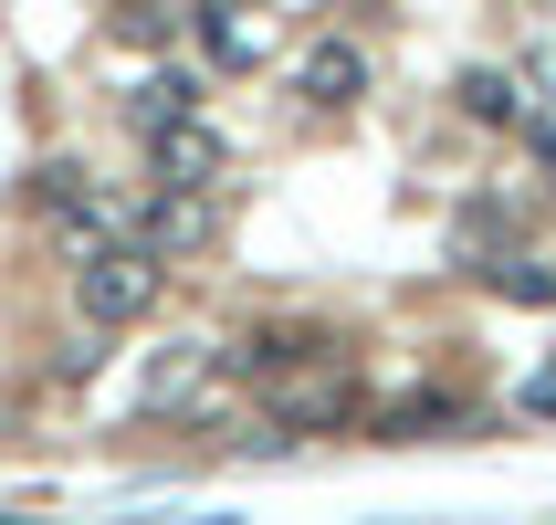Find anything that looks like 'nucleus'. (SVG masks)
Instances as JSON below:
<instances>
[{
  "label": "nucleus",
  "instance_id": "obj_13",
  "mask_svg": "<svg viewBox=\"0 0 556 525\" xmlns=\"http://www.w3.org/2000/svg\"><path fill=\"white\" fill-rule=\"evenodd\" d=\"M526 410H535V421H556V368H535V378H526Z\"/></svg>",
  "mask_w": 556,
  "mask_h": 525
},
{
  "label": "nucleus",
  "instance_id": "obj_12",
  "mask_svg": "<svg viewBox=\"0 0 556 525\" xmlns=\"http://www.w3.org/2000/svg\"><path fill=\"white\" fill-rule=\"evenodd\" d=\"M515 126H526V137H535V158H546V168H556V105H526V116H515Z\"/></svg>",
  "mask_w": 556,
  "mask_h": 525
},
{
  "label": "nucleus",
  "instance_id": "obj_9",
  "mask_svg": "<svg viewBox=\"0 0 556 525\" xmlns=\"http://www.w3.org/2000/svg\"><path fill=\"white\" fill-rule=\"evenodd\" d=\"M483 274H494V295H515V305H556V274L535 263V252H515V242L483 252Z\"/></svg>",
  "mask_w": 556,
  "mask_h": 525
},
{
  "label": "nucleus",
  "instance_id": "obj_8",
  "mask_svg": "<svg viewBox=\"0 0 556 525\" xmlns=\"http://www.w3.org/2000/svg\"><path fill=\"white\" fill-rule=\"evenodd\" d=\"M452 105H463L472 126H515V116H526V95H515V74H504V63H463Z\"/></svg>",
  "mask_w": 556,
  "mask_h": 525
},
{
  "label": "nucleus",
  "instance_id": "obj_6",
  "mask_svg": "<svg viewBox=\"0 0 556 525\" xmlns=\"http://www.w3.org/2000/svg\"><path fill=\"white\" fill-rule=\"evenodd\" d=\"M315 358H337V347L315 337V326H263V337L231 347V378H252V389H283L294 368H315Z\"/></svg>",
  "mask_w": 556,
  "mask_h": 525
},
{
  "label": "nucleus",
  "instance_id": "obj_5",
  "mask_svg": "<svg viewBox=\"0 0 556 525\" xmlns=\"http://www.w3.org/2000/svg\"><path fill=\"white\" fill-rule=\"evenodd\" d=\"M137 242L148 252H211L220 242V200L211 189H157L148 211H137Z\"/></svg>",
  "mask_w": 556,
  "mask_h": 525
},
{
  "label": "nucleus",
  "instance_id": "obj_3",
  "mask_svg": "<svg viewBox=\"0 0 556 525\" xmlns=\"http://www.w3.org/2000/svg\"><path fill=\"white\" fill-rule=\"evenodd\" d=\"M220 168H231V148H220V126L200 116V105L148 126V179L157 189H220Z\"/></svg>",
  "mask_w": 556,
  "mask_h": 525
},
{
  "label": "nucleus",
  "instance_id": "obj_2",
  "mask_svg": "<svg viewBox=\"0 0 556 525\" xmlns=\"http://www.w3.org/2000/svg\"><path fill=\"white\" fill-rule=\"evenodd\" d=\"M211 368H220V347H200V337H179V347H157L148 368H137V410H148V421H189V410H200V421H211V410H220V389H211Z\"/></svg>",
  "mask_w": 556,
  "mask_h": 525
},
{
  "label": "nucleus",
  "instance_id": "obj_4",
  "mask_svg": "<svg viewBox=\"0 0 556 525\" xmlns=\"http://www.w3.org/2000/svg\"><path fill=\"white\" fill-rule=\"evenodd\" d=\"M200 42H211V63H231V74H263V63H274V11H263V0H200Z\"/></svg>",
  "mask_w": 556,
  "mask_h": 525
},
{
  "label": "nucleus",
  "instance_id": "obj_1",
  "mask_svg": "<svg viewBox=\"0 0 556 525\" xmlns=\"http://www.w3.org/2000/svg\"><path fill=\"white\" fill-rule=\"evenodd\" d=\"M157 295H168V274H157V252L137 242V232L74 263V305H85V326H137V315H157Z\"/></svg>",
  "mask_w": 556,
  "mask_h": 525
},
{
  "label": "nucleus",
  "instance_id": "obj_11",
  "mask_svg": "<svg viewBox=\"0 0 556 525\" xmlns=\"http://www.w3.org/2000/svg\"><path fill=\"white\" fill-rule=\"evenodd\" d=\"M116 42H137V53H157V42H168V11H157V0H116Z\"/></svg>",
  "mask_w": 556,
  "mask_h": 525
},
{
  "label": "nucleus",
  "instance_id": "obj_10",
  "mask_svg": "<svg viewBox=\"0 0 556 525\" xmlns=\"http://www.w3.org/2000/svg\"><path fill=\"white\" fill-rule=\"evenodd\" d=\"M189 95H200V85H189V74H148V85L126 95V126H137V137H148V126H168V116H189Z\"/></svg>",
  "mask_w": 556,
  "mask_h": 525
},
{
  "label": "nucleus",
  "instance_id": "obj_7",
  "mask_svg": "<svg viewBox=\"0 0 556 525\" xmlns=\"http://www.w3.org/2000/svg\"><path fill=\"white\" fill-rule=\"evenodd\" d=\"M294 95H305V105H326V116H337V105H357V95H368V53H357V42H305Z\"/></svg>",
  "mask_w": 556,
  "mask_h": 525
}]
</instances>
